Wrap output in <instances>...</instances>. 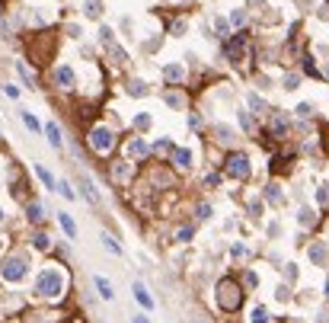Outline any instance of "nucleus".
Returning a JSON list of instances; mask_svg holds the SVG:
<instances>
[{
  "label": "nucleus",
  "mask_w": 329,
  "mask_h": 323,
  "mask_svg": "<svg viewBox=\"0 0 329 323\" xmlns=\"http://www.w3.org/2000/svg\"><path fill=\"white\" fill-rule=\"evenodd\" d=\"M35 291L42 298H58L64 291V272L61 269H42L35 278Z\"/></svg>",
  "instance_id": "1"
},
{
  "label": "nucleus",
  "mask_w": 329,
  "mask_h": 323,
  "mask_svg": "<svg viewBox=\"0 0 329 323\" xmlns=\"http://www.w3.org/2000/svg\"><path fill=\"white\" fill-rule=\"evenodd\" d=\"M112 144H115V135H112V128H109V125H99V128L90 131V147L96 151V154H109V151H112Z\"/></svg>",
  "instance_id": "2"
},
{
  "label": "nucleus",
  "mask_w": 329,
  "mask_h": 323,
  "mask_svg": "<svg viewBox=\"0 0 329 323\" xmlns=\"http://www.w3.org/2000/svg\"><path fill=\"white\" fill-rule=\"evenodd\" d=\"M26 272H29V266H26L23 256H10V259L0 266V275L7 278V282H19V278H26Z\"/></svg>",
  "instance_id": "3"
},
{
  "label": "nucleus",
  "mask_w": 329,
  "mask_h": 323,
  "mask_svg": "<svg viewBox=\"0 0 329 323\" xmlns=\"http://www.w3.org/2000/svg\"><path fill=\"white\" fill-rule=\"evenodd\" d=\"M217 301H221L224 310H233V307H240V291H233V285H230V282H221V288H217Z\"/></svg>",
  "instance_id": "4"
},
{
  "label": "nucleus",
  "mask_w": 329,
  "mask_h": 323,
  "mask_svg": "<svg viewBox=\"0 0 329 323\" xmlns=\"http://www.w3.org/2000/svg\"><path fill=\"white\" fill-rule=\"evenodd\" d=\"M227 173L233 179H246L249 176V160H246V154H233L227 160Z\"/></svg>",
  "instance_id": "5"
},
{
  "label": "nucleus",
  "mask_w": 329,
  "mask_h": 323,
  "mask_svg": "<svg viewBox=\"0 0 329 323\" xmlns=\"http://www.w3.org/2000/svg\"><path fill=\"white\" fill-rule=\"evenodd\" d=\"M54 80L61 84V90H74V70L70 68H58L54 70Z\"/></svg>",
  "instance_id": "6"
},
{
  "label": "nucleus",
  "mask_w": 329,
  "mask_h": 323,
  "mask_svg": "<svg viewBox=\"0 0 329 323\" xmlns=\"http://www.w3.org/2000/svg\"><path fill=\"white\" fill-rule=\"evenodd\" d=\"M80 189H83L86 202H93V205H96V202H99V192H96V189H93V179H90V176H83V179H80Z\"/></svg>",
  "instance_id": "7"
},
{
  "label": "nucleus",
  "mask_w": 329,
  "mask_h": 323,
  "mask_svg": "<svg viewBox=\"0 0 329 323\" xmlns=\"http://www.w3.org/2000/svg\"><path fill=\"white\" fill-rule=\"evenodd\" d=\"M35 173H38V179H42V183H45L48 189H54V192H58V183H54V176H51V173H48L45 167H42V163H38V167H35Z\"/></svg>",
  "instance_id": "8"
},
{
  "label": "nucleus",
  "mask_w": 329,
  "mask_h": 323,
  "mask_svg": "<svg viewBox=\"0 0 329 323\" xmlns=\"http://www.w3.org/2000/svg\"><path fill=\"white\" fill-rule=\"evenodd\" d=\"M310 259H313L316 266H323V262H326V246H323V243H313V246H310Z\"/></svg>",
  "instance_id": "9"
},
{
  "label": "nucleus",
  "mask_w": 329,
  "mask_h": 323,
  "mask_svg": "<svg viewBox=\"0 0 329 323\" xmlns=\"http://www.w3.org/2000/svg\"><path fill=\"white\" fill-rule=\"evenodd\" d=\"M58 221H61V227H64L67 237H77V224H74V218H70V215H58Z\"/></svg>",
  "instance_id": "10"
},
{
  "label": "nucleus",
  "mask_w": 329,
  "mask_h": 323,
  "mask_svg": "<svg viewBox=\"0 0 329 323\" xmlns=\"http://www.w3.org/2000/svg\"><path fill=\"white\" fill-rule=\"evenodd\" d=\"M134 298H138L141 304H144V307H153V298L147 294V288H144V285H134Z\"/></svg>",
  "instance_id": "11"
},
{
  "label": "nucleus",
  "mask_w": 329,
  "mask_h": 323,
  "mask_svg": "<svg viewBox=\"0 0 329 323\" xmlns=\"http://www.w3.org/2000/svg\"><path fill=\"white\" fill-rule=\"evenodd\" d=\"M96 288H99V294H102V298H109V301H112V294H115V291H112V282H106V278L99 275V278H96Z\"/></svg>",
  "instance_id": "12"
},
{
  "label": "nucleus",
  "mask_w": 329,
  "mask_h": 323,
  "mask_svg": "<svg viewBox=\"0 0 329 323\" xmlns=\"http://www.w3.org/2000/svg\"><path fill=\"white\" fill-rule=\"evenodd\" d=\"M173 160H176V167H192V154L189 151H173Z\"/></svg>",
  "instance_id": "13"
},
{
  "label": "nucleus",
  "mask_w": 329,
  "mask_h": 323,
  "mask_svg": "<svg viewBox=\"0 0 329 323\" xmlns=\"http://www.w3.org/2000/svg\"><path fill=\"white\" fill-rule=\"evenodd\" d=\"M163 74H166V80H182V77H185V70L179 68V64H169Z\"/></svg>",
  "instance_id": "14"
},
{
  "label": "nucleus",
  "mask_w": 329,
  "mask_h": 323,
  "mask_svg": "<svg viewBox=\"0 0 329 323\" xmlns=\"http://www.w3.org/2000/svg\"><path fill=\"white\" fill-rule=\"evenodd\" d=\"M48 141H51V147H61V131H58V125H48Z\"/></svg>",
  "instance_id": "15"
},
{
  "label": "nucleus",
  "mask_w": 329,
  "mask_h": 323,
  "mask_svg": "<svg viewBox=\"0 0 329 323\" xmlns=\"http://www.w3.org/2000/svg\"><path fill=\"white\" fill-rule=\"evenodd\" d=\"M272 320V317H268V310L265 307H256L253 310V317H249V323H268Z\"/></svg>",
  "instance_id": "16"
},
{
  "label": "nucleus",
  "mask_w": 329,
  "mask_h": 323,
  "mask_svg": "<svg viewBox=\"0 0 329 323\" xmlns=\"http://www.w3.org/2000/svg\"><path fill=\"white\" fill-rule=\"evenodd\" d=\"M284 128H288V119H284V116H278L275 122H272V131H275V138H281V135H284Z\"/></svg>",
  "instance_id": "17"
},
{
  "label": "nucleus",
  "mask_w": 329,
  "mask_h": 323,
  "mask_svg": "<svg viewBox=\"0 0 329 323\" xmlns=\"http://www.w3.org/2000/svg\"><path fill=\"white\" fill-rule=\"evenodd\" d=\"M128 151H131V154H138V157H144V154H147V144H144V141H138V138H134V141L128 144Z\"/></svg>",
  "instance_id": "18"
},
{
  "label": "nucleus",
  "mask_w": 329,
  "mask_h": 323,
  "mask_svg": "<svg viewBox=\"0 0 329 323\" xmlns=\"http://www.w3.org/2000/svg\"><path fill=\"white\" fill-rule=\"evenodd\" d=\"M23 122H26V128H29V131H38V119L32 116V112H23Z\"/></svg>",
  "instance_id": "19"
},
{
  "label": "nucleus",
  "mask_w": 329,
  "mask_h": 323,
  "mask_svg": "<svg viewBox=\"0 0 329 323\" xmlns=\"http://www.w3.org/2000/svg\"><path fill=\"white\" fill-rule=\"evenodd\" d=\"M102 246H106V250H112V253H122V246L115 243V240L109 237V234H102Z\"/></svg>",
  "instance_id": "20"
},
{
  "label": "nucleus",
  "mask_w": 329,
  "mask_h": 323,
  "mask_svg": "<svg viewBox=\"0 0 329 323\" xmlns=\"http://www.w3.org/2000/svg\"><path fill=\"white\" fill-rule=\"evenodd\" d=\"M29 218H32V221H42V218H45L42 205H35V202H32V205H29Z\"/></svg>",
  "instance_id": "21"
},
{
  "label": "nucleus",
  "mask_w": 329,
  "mask_h": 323,
  "mask_svg": "<svg viewBox=\"0 0 329 323\" xmlns=\"http://www.w3.org/2000/svg\"><path fill=\"white\" fill-rule=\"evenodd\" d=\"M19 74H23V80H26V84H29V86L35 84V74H32V70L26 68V64H19Z\"/></svg>",
  "instance_id": "22"
},
{
  "label": "nucleus",
  "mask_w": 329,
  "mask_h": 323,
  "mask_svg": "<svg viewBox=\"0 0 329 323\" xmlns=\"http://www.w3.org/2000/svg\"><path fill=\"white\" fill-rule=\"evenodd\" d=\"M32 240H35V246H38V250H48V246H51V240H48L45 234H35Z\"/></svg>",
  "instance_id": "23"
},
{
  "label": "nucleus",
  "mask_w": 329,
  "mask_h": 323,
  "mask_svg": "<svg viewBox=\"0 0 329 323\" xmlns=\"http://www.w3.org/2000/svg\"><path fill=\"white\" fill-rule=\"evenodd\" d=\"M102 10H99V0H90V3H86V16H99Z\"/></svg>",
  "instance_id": "24"
},
{
  "label": "nucleus",
  "mask_w": 329,
  "mask_h": 323,
  "mask_svg": "<svg viewBox=\"0 0 329 323\" xmlns=\"http://www.w3.org/2000/svg\"><path fill=\"white\" fill-rule=\"evenodd\" d=\"M128 93H134V96H144L147 90H144V84H141V80H134V84L128 86Z\"/></svg>",
  "instance_id": "25"
},
{
  "label": "nucleus",
  "mask_w": 329,
  "mask_h": 323,
  "mask_svg": "<svg viewBox=\"0 0 329 323\" xmlns=\"http://www.w3.org/2000/svg\"><path fill=\"white\" fill-rule=\"evenodd\" d=\"M243 19H246V13H243V10H233V13H230V23H233V26H240Z\"/></svg>",
  "instance_id": "26"
},
{
  "label": "nucleus",
  "mask_w": 329,
  "mask_h": 323,
  "mask_svg": "<svg viewBox=\"0 0 329 323\" xmlns=\"http://www.w3.org/2000/svg\"><path fill=\"white\" fill-rule=\"evenodd\" d=\"M217 135H221V141H233V131L224 128V125H217Z\"/></svg>",
  "instance_id": "27"
},
{
  "label": "nucleus",
  "mask_w": 329,
  "mask_h": 323,
  "mask_svg": "<svg viewBox=\"0 0 329 323\" xmlns=\"http://www.w3.org/2000/svg\"><path fill=\"white\" fill-rule=\"evenodd\" d=\"M265 195H268L272 202H278V199H281V195H278V186H268V189H265Z\"/></svg>",
  "instance_id": "28"
},
{
  "label": "nucleus",
  "mask_w": 329,
  "mask_h": 323,
  "mask_svg": "<svg viewBox=\"0 0 329 323\" xmlns=\"http://www.w3.org/2000/svg\"><path fill=\"white\" fill-rule=\"evenodd\" d=\"M249 106H253L256 112H262V100H259V96H249Z\"/></svg>",
  "instance_id": "29"
},
{
  "label": "nucleus",
  "mask_w": 329,
  "mask_h": 323,
  "mask_svg": "<svg viewBox=\"0 0 329 323\" xmlns=\"http://www.w3.org/2000/svg\"><path fill=\"white\" fill-rule=\"evenodd\" d=\"M205 183H208V189H211V186H217V183H221V176H217V173H211V176H208Z\"/></svg>",
  "instance_id": "30"
},
{
  "label": "nucleus",
  "mask_w": 329,
  "mask_h": 323,
  "mask_svg": "<svg viewBox=\"0 0 329 323\" xmlns=\"http://www.w3.org/2000/svg\"><path fill=\"white\" fill-rule=\"evenodd\" d=\"M173 32H176V35H179V32H185V23H182V19H176V23H173Z\"/></svg>",
  "instance_id": "31"
},
{
  "label": "nucleus",
  "mask_w": 329,
  "mask_h": 323,
  "mask_svg": "<svg viewBox=\"0 0 329 323\" xmlns=\"http://www.w3.org/2000/svg\"><path fill=\"white\" fill-rule=\"evenodd\" d=\"M131 323H150V320H147V317H134V320H131Z\"/></svg>",
  "instance_id": "32"
},
{
  "label": "nucleus",
  "mask_w": 329,
  "mask_h": 323,
  "mask_svg": "<svg viewBox=\"0 0 329 323\" xmlns=\"http://www.w3.org/2000/svg\"><path fill=\"white\" fill-rule=\"evenodd\" d=\"M326 294H329V278H326Z\"/></svg>",
  "instance_id": "33"
},
{
  "label": "nucleus",
  "mask_w": 329,
  "mask_h": 323,
  "mask_svg": "<svg viewBox=\"0 0 329 323\" xmlns=\"http://www.w3.org/2000/svg\"><path fill=\"white\" fill-rule=\"evenodd\" d=\"M0 224H3V215H0Z\"/></svg>",
  "instance_id": "34"
},
{
  "label": "nucleus",
  "mask_w": 329,
  "mask_h": 323,
  "mask_svg": "<svg viewBox=\"0 0 329 323\" xmlns=\"http://www.w3.org/2000/svg\"><path fill=\"white\" fill-rule=\"evenodd\" d=\"M192 323H201V320H192Z\"/></svg>",
  "instance_id": "35"
}]
</instances>
